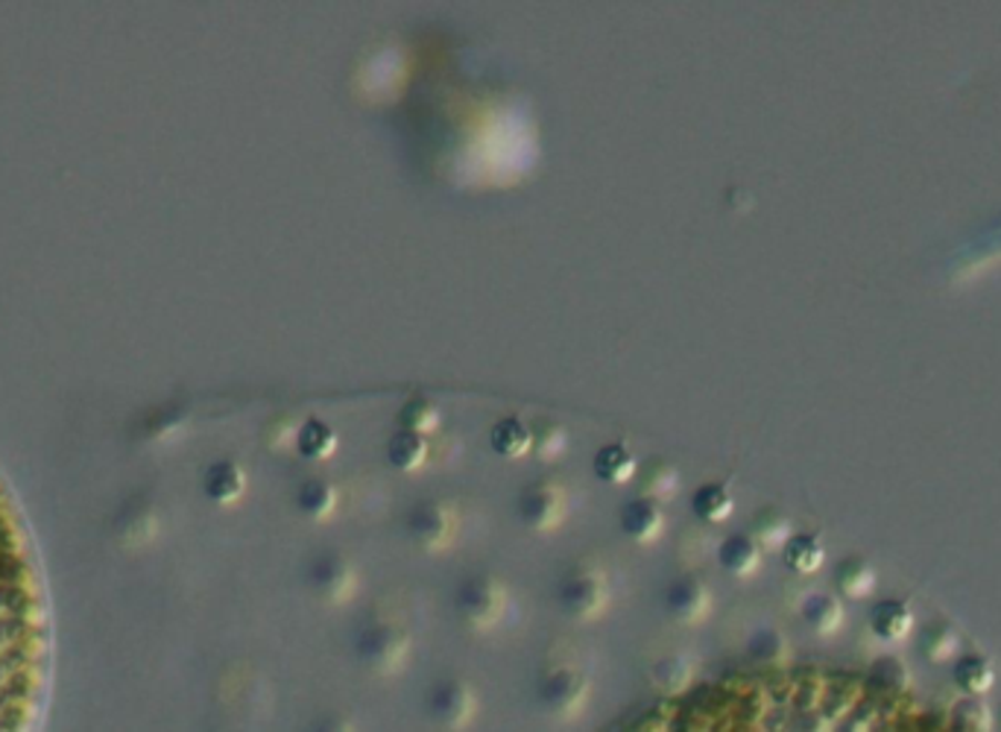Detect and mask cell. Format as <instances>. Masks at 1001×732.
<instances>
[{"mask_svg":"<svg viewBox=\"0 0 1001 732\" xmlns=\"http://www.w3.org/2000/svg\"><path fill=\"white\" fill-rule=\"evenodd\" d=\"M460 534V516L448 502H419L407 513V536L419 551L440 554L452 548Z\"/></svg>","mask_w":1001,"mask_h":732,"instance_id":"obj_6","label":"cell"},{"mask_svg":"<svg viewBox=\"0 0 1001 732\" xmlns=\"http://www.w3.org/2000/svg\"><path fill=\"white\" fill-rule=\"evenodd\" d=\"M48 592L24 518L0 477V730L39 724L50 685Z\"/></svg>","mask_w":1001,"mask_h":732,"instance_id":"obj_1","label":"cell"},{"mask_svg":"<svg viewBox=\"0 0 1001 732\" xmlns=\"http://www.w3.org/2000/svg\"><path fill=\"white\" fill-rule=\"evenodd\" d=\"M677 484H680V475L673 470L671 463L659 461H648L641 466V493L650 495V498H671L677 493Z\"/></svg>","mask_w":1001,"mask_h":732,"instance_id":"obj_20","label":"cell"},{"mask_svg":"<svg viewBox=\"0 0 1001 732\" xmlns=\"http://www.w3.org/2000/svg\"><path fill=\"white\" fill-rule=\"evenodd\" d=\"M399 425L407 431H416V434H434L440 429V411L427 399H411L399 411Z\"/></svg>","mask_w":1001,"mask_h":732,"instance_id":"obj_21","label":"cell"},{"mask_svg":"<svg viewBox=\"0 0 1001 732\" xmlns=\"http://www.w3.org/2000/svg\"><path fill=\"white\" fill-rule=\"evenodd\" d=\"M568 513V495L566 489L543 477V481H534L527 484L518 495V516L530 530H554V527L563 525V518Z\"/></svg>","mask_w":1001,"mask_h":732,"instance_id":"obj_9","label":"cell"},{"mask_svg":"<svg viewBox=\"0 0 1001 732\" xmlns=\"http://www.w3.org/2000/svg\"><path fill=\"white\" fill-rule=\"evenodd\" d=\"M244 486H247V477L238 466H220V470H214L211 481H208V493L214 498H223V502H231V498H238L244 493Z\"/></svg>","mask_w":1001,"mask_h":732,"instance_id":"obj_22","label":"cell"},{"mask_svg":"<svg viewBox=\"0 0 1001 732\" xmlns=\"http://www.w3.org/2000/svg\"><path fill=\"white\" fill-rule=\"evenodd\" d=\"M427 440L425 434H416V431L399 429L390 440H386V461L390 466H395L399 472H416L425 466L427 461Z\"/></svg>","mask_w":1001,"mask_h":732,"instance_id":"obj_15","label":"cell"},{"mask_svg":"<svg viewBox=\"0 0 1001 732\" xmlns=\"http://www.w3.org/2000/svg\"><path fill=\"white\" fill-rule=\"evenodd\" d=\"M489 445H493V452L500 454V457L516 461V457H525V454L534 452V431L518 416H504V420H498L489 429Z\"/></svg>","mask_w":1001,"mask_h":732,"instance_id":"obj_13","label":"cell"},{"mask_svg":"<svg viewBox=\"0 0 1001 732\" xmlns=\"http://www.w3.org/2000/svg\"><path fill=\"white\" fill-rule=\"evenodd\" d=\"M358 586H361V575L343 554H320L308 568V589L326 607H340V604L352 601Z\"/></svg>","mask_w":1001,"mask_h":732,"instance_id":"obj_7","label":"cell"},{"mask_svg":"<svg viewBox=\"0 0 1001 732\" xmlns=\"http://www.w3.org/2000/svg\"><path fill=\"white\" fill-rule=\"evenodd\" d=\"M509 595L507 586L500 584L498 577L493 575H472L460 584L457 595H454V609H457V618L463 621V627L475 630V633H486L493 630L495 625H500V618L507 612Z\"/></svg>","mask_w":1001,"mask_h":732,"instance_id":"obj_3","label":"cell"},{"mask_svg":"<svg viewBox=\"0 0 1001 732\" xmlns=\"http://www.w3.org/2000/svg\"><path fill=\"white\" fill-rule=\"evenodd\" d=\"M481 700L466 680H443L427 691V718L440 730H463L475 721Z\"/></svg>","mask_w":1001,"mask_h":732,"instance_id":"obj_8","label":"cell"},{"mask_svg":"<svg viewBox=\"0 0 1001 732\" xmlns=\"http://www.w3.org/2000/svg\"><path fill=\"white\" fill-rule=\"evenodd\" d=\"M411 633L393 621H372L354 639V653L361 666L378 677L399 674L411 659Z\"/></svg>","mask_w":1001,"mask_h":732,"instance_id":"obj_2","label":"cell"},{"mask_svg":"<svg viewBox=\"0 0 1001 732\" xmlns=\"http://www.w3.org/2000/svg\"><path fill=\"white\" fill-rule=\"evenodd\" d=\"M665 609L677 625H700L712 609V592L698 575H682L665 589Z\"/></svg>","mask_w":1001,"mask_h":732,"instance_id":"obj_10","label":"cell"},{"mask_svg":"<svg viewBox=\"0 0 1001 732\" xmlns=\"http://www.w3.org/2000/svg\"><path fill=\"white\" fill-rule=\"evenodd\" d=\"M591 470L603 484H627L636 475V457L625 443H607L595 452Z\"/></svg>","mask_w":1001,"mask_h":732,"instance_id":"obj_16","label":"cell"},{"mask_svg":"<svg viewBox=\"0 0 1001 732\" xmlns=\"http://www.w3.org/2000/svg\"><path fill=\"white\" fill-rule=\"evenodd\" d=\"M718 560H721V566L726 568L730 575L747 577L759 568V548H755V543L747 539V536H730V539L721 545Z\"/></svg>","mask_w":1001,"mask_h":732,"instance_id":"obj_18","label":"cell"},{"mask_svg":"<svg viewBox=\"0 0 1001 732\" xmlns=\"http://www.w3.org/2000/svg\"><path fill=\"white\" fill-rule=\"evenodd\" d=\"M591 698L589 677L575 666L550 668L548 674L539 680V703L550 718L557 721H571L586 709Z\"/></svg>","mask_w":1001,"mask_h":732,"instance_id":"obj_5","label":"cell"},{"mask_svg":"<svg viewBox=\"0 0 1001 732\" xmlns=\"http://www.w3.org/2000/svg\"><path fill=\"white\" fill-rule=\"evenodd\" d=\"M534 431V452H539V457H557L563 449H566V431L554 425V422H543V425H536Z\"/></svg>","mask_w":1001,"mask_h":732,"instance_id":"obj_23","label":"cell"},{"mask_svg":"<svg viewBox=\"0 0 1001 732\" xmlns=\"http://www.w3.org/2000/svg\"><path fill=\"white\" fill-rule=\"evenodd\" d=\"M337 445H340V436L322 420H308L296 436V449L305 461H329L337 452Z\"/></svg>","mask_w":1001,"mask_h":732,"instance_id":"obj_17","label":"cell"},{"mask_svg":"<svg viewBox=\"0 0 1001 732\" xmlns=\"http://www.w3.org/2000/svg\"><path fill=\"white\" fill-rule=\"evenodd\" d=\"M337 502H340L337 486L331 481H326V477H308L299 486V493H296V507L311 522H326V518L334 516Z\"/></svg>","mask_w":1001,"mask_h":732,"instance_id":"obj_14","label":"cell"},{"mask_svg":"<svg viewBox=\"0 0 1001 732\" xmlns=\"http://www.w3.org/2000/svg\"><path fill=\"white\" fill-rule=\"evenodd\" d=\"M559 607L575 621H591L609 607V577L598 563H580L559 584Z\"/></svg>","mask_w":1001,"mask_h":732,"instance_id":"obj_4","label":"cell"},{"mask_svg":"<svg viewBox=\"0 0 1001 732\" xmlns=\"http://www.w3.org/2000/svg\"><path fill=\"white\" fill-rule=\"evenodd\" d=\"M691 511L703 522H723L732 513V495L723 484H703L691 495Z\"/></svg>","mask_w":1001,"mask_h":732,"instance_id":"obj_19","label":"cell"},{"mask_svg":"<svg viewBox=\"0 0 1001 732\" xmlns=\"http://www.w3.org/2000/svg\"><path fill=\"white\" fill-rule=\"evenodd\" d=\"M788 563L794 568H812L817 563V548L812 543H805V539H796L794 545H788Z\"/></svg>","mask_w":1001,"mask_h":732,"instance_id":"obj_24","label":"cell"},{"mask_svg":"<svg viewBox=\"0 0 1001 732\" xmlns=\"http://www.w3.org/2000/svg\"><path fill=\"white\" fill-rule=\"evenodd\" d=\"M621 530L630 536L632 543H653L659 539V534L665 530V511L657 498L650 495H639L621 507Z\"/></svg>","mask_w":1001,"mask_h":732,"instance_id":"obj_11","label":"cell"},{"mask_svg":"<svg viewBox=\"0 0 1001 732\" xmlns=\"http://www.w3.org/2000/svg\"><path fill=\"white\" fill-rule=\"evenodd\" d=\"M694 677H698V659L685 653V650H673V653H665V657H659L650 668V683L657 685L659 691H665V694H680V691L689 689L694 683Z\"/></svg>","mask_w":1001,"mask_h":732,"instance_id":"obj_12","label":"cell"}]
</instances>
